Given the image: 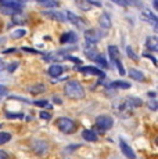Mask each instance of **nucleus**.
Returning <instances> with one entry per match:
<instances>
[{"instance_id":"f257e3e1","label":"nucleus","mask_w":158,"mask_h":159,"mask_svg":"<svg viewBox=\"0 0 158 159\" xmlns=\"http://www.w3.org/2000/svg\"><path fill=\"white\" fill-rule=\"evenodd\" d=\"M143 104L142 100L139 98H135V97H128L125 100H119L118 102H115L114 108H115V112L121 116H129L132 114V111L136 108V107H140Z\"/></svg>"},{"instance_id":"f03ea898","label":"nucleus","mask_w":158,"mask_h":159,"mask_svg":"<svg viewBox=\"0 0 158 159\" xmlns=\"http://www.w3.org/2000/svg\"><path fill=\"white\" fill-rule=\"evenodd\" d=\"M64 93H65V96H68L69 98L79 100V98H83L85 97V89L78 80H69V82H67V84L64 86Z\"/></svg>"},{"instance_id":"7ed1b4c3","label":"nucleus","mask_w":158,"mask_h":159,"mask_svg":"<svg viewBox=\"0 0 158 159\" xmlns=\"http://www.w3.org/2000/svg\"><path fill=\"white\" fill-rule=\"evenodd\" d=\"M112 125H114V120H112V118L108 115H100V116H97V119H96V127L101 131V133L110 130L112 127Z\"/></svg>"},{"instance_id":"20e7f679","label":"nucleus","mask_w":158,"mask_h":159,"mask_svg":"<svg viewBox=\"0 0 158 159\" xmlns=\"http://www.w3.org/2000/svg\"><path fill=\"white\" fill-rule=\"evenodd\" d=\"M57 126H58V129L63 131V133L65 134H69V133H74L75 131V122L72 120V119L69 118H60L58 120H57Z\"/></svg>"},{"instance_id":"39448f33","label":"nucleus","mask_w":158,"mask_h":159,"mask_svg":"<svg viewBox=\"0 0 158 159\" xmlns=\"http://www.w3.org/2000/svg\"><path fill=\"white\" fill-rule=\"evenodd\" d=\"M32 149L36 155H44L49 151V144L44 140H35L32 141Z\"/></svg>"},{"instance_id":"423d86ee","label":"nucleus","mask_w":158,"mask_h":159,"mask_svg":"<svg viewBox=\"0 0 158 159\" xmlns=\"http://www.w3.org/2000/svg\"><path fill=\"white\" fill-rule=\"evenodd\" d=\"M79 72H82L83 75H92V76H99V78H103L104 79L105 73L103 71H100L99 68H96V66H81L79 68Z\"/></svg>"},{"instance_id":"0eeeda50","label":"nucleus","mask_w":158,"mask_h":159,"mask_svg":"<svg viewBox=\"0 0 158 159\" xmlns=\"http://www.w3.org/2000/svg\"><path fill=\"white\" fill-rule=\"evenodd\" d=\"M100 38H101V35L99 33V30H96V29H87V30H85V39L87 40V43H89V44L97 43V42L100 40Z\"/></svg>"},{"instance_id":"6e6552de","label":"nucleus","mask_w":158,"mask_h":159,"mask_svg":"<svg viewBox=\"0 0 158 159\" xmlns=\"http://www.w3.org/2000/svg\"><path fill=\"white\" fill-rule=\"evenodd\" d=\"M65 18H67V21H69V22H72V24H75L77 26H85V22L82 21V18H79V17H77L74 13H71V11H65Z\"/></svg>"},{"instance_id":"1a4fd4ad","label":"nucleus","mask_w":158,"mask_h":159,"mask_svg":"<svg viewBox=\"0 0 158 159\" xmlns=\"http://www.w3.org/2000/svg\"><path fill=\"white\" fill-rule=\"evenodd\" d=\"M43 15H46V17L51 18V20H54V21H60V22L67 21L65 14H64V13H58V11H43Z\"/></svg>"},{"instance_id":"9d476101","label":"nucleus","mask_w":158,"mask_h":159,"mask_svg":"<svg viewBox=\"0 0 158 159\" xmlns=\"http://www.w3.org/2000/svg\"><path fill=\"white\" fill-rule=\"evenodd\" d=\"M119 145H121V149H122L123 155H125L126 158H129V159H135V158H136V154L133 152V149L130 148V147L122 139H121V141H119Z\"/></svg>"},{"instance_id":"9b49d317","label":"nucleus","mask_w":158,"mask_h":159,"mask_svg":"<svg viewBox=\"0 0 158 159\" xmlns=\"http://www.w3.org/2000/svg\"><path fill=\"white\" fill-rule=\"evenodd\" d=\"M63 71H64V68L60 64H53V65H50V68H49V75H50L51 78H58L63 73Z\"/></svg>"},{"instance_id":"f8f14e48","label":"nucleus","mask_w":158,"mask_h":159,"mask_svg":"<svg viewBox=\"0 0 158 159\" xmlns=\"http://www.w3.org/2000/svg\"><path fill=\"white\" fill-rule=\"evenodd\" d=\"M82 137H83L85 141H97V139H99V136H97V133L95 130H83V133H82Z\"/></svg>"},{"instance_id":"ddd939ff","label":"nucleus","mask_w":158,"mask_h":159,"mask_svg":"<svg viewBox=\"0 0 158 159\" xmlns=\"http://www.w3.org/2000/svg\"><path fill=\"white\" fill-rule=\"evenodd\" d=\"M61 43H75L77 42V35L74 32H65L60 39Z\"/></svg>"},{"instance_id":"4468645a","label":"nucleus","mask_w":158,"mask_h":159,"mask_svg":"<svg viewBox=\"0 0 158 159\" xmlns=\"http://www.w3.org/2000/svg\"><path fill=\"white\" fill-rule=\"evenodd\" d=\"M99 24H100V26H101L103 29H110V28H111V20H110V15L104 13V14L101 15V17H100Z\"/></svg>"},{"instance_id":"2eb2a0df","label":"nucleus","mask_w":158,"mask_h":159,"mask_svg":"<svg viewBox=\"0 0 158 159\" xmlns=\"http://www.w3.org/2000/svg\"><path fill=\"white\" fill-rule=\"evenodd\" d=\"M129 76L132 79H135V80H137V82H144L146 80V78H144V75L140 72V71H137V69H135V68H130L129 69Z\"/></svg>"},{"instance_id":"dca6fc26","label":"nucleus","mask_w":158,"mask_h":159,"mask_svg":"<svg viewBox=\"0 0 158 159\" xmlns=\"http://www.w3.org/2000/svg\"><path fill=\"white\" fill-rule=\"evenodd\" d=\"M146 44H147V48L151 51H157L158 50V42L154 36H148L146 39Z\"/></svg>"},{"instance_id":"f3484780","label":"nucleus","mask_w":158,"mask_h":159,"mask_svg":"<svg viewBox=\"0 0 158 159\" xmlns=\"http://www.w3.org/2000/svg\"><path fill=\"white\" fill-rule=\"evenodd\" d=\"M28 90L31 94H40L46 91V86L43 83H38V84H33V86H29Z\"/></svg>"},{"instance_id":"a211bd4d","label":"nucleus","mask_w":158,"mask_h":159,"mask_svg":"<svg viewBox=\"0 0 158 159\" xmlns=\"http://www.w3.org/2000/svg\"><path fill=\"white\" fill-rule=\"evenodd\" d=\"M2 7H21V0H0Z\"/></svg>"},{"instance_id":"6ab92c4d","label":"nucleus","mask_w":158,"mask_h":159,"mask_svg":"<svg viewBox=\"0 0 158 159\" xmlns=\"http://www.w3.org/2000/svg\"><path fill=\"white\" fill-rule=\"evenodd\" d=\"M77 4L79 8H82L83 11H89L90 8H93V4L89 0H77Z\"/></svg>"},{"instance_id":"aec40b11","label":"nucleus","mask_w":158,"mask_h":159,"mask_svg":"<svg viewBox=\"0 0 158 159\" xmlns=\"http://www.w3.org/2000/svg\"><path fill=\"white\" fill-rule=\"evenodd\" d=\"M3 14H7V15H14V14H18L21 13V7H2L0 8Z\"/></svg>"},{"instance_id":"412c9836","label":"nucleus","mask_w":158,"mask_h":159,"mask_svg":"<svg viewBox=\"0 0 158 159\" xmlns=\"http://www.w3.org/2000/svg\"><path fill=\"white\" fill-rule=\"evenodd\" d=\"M85 54L87 56V58H90V60H95V58L99 56V51H97L95 47H86V48H85Z\"/></svg>"},{"instance_id":"4be33fe9","label":"nucleus","mask_w":158,"mask_h":159,"mask_svg":"<svg viewBox=\"0 0 158 159\" xmlns=\"http://www.w3.org/2000/svg\"><path fill=\"white\" fill-rule=\"evenodd\" d=\"M112 87H118V89H130L129 82H123V80H115L111 83Z\"/></svg>"},{"instance_id":"5701e85b","label":"nucleus","mask_w":158,"mask_h":159,"mask_svg":"<svg viewBox=\"0 0 158 159\" xmlns=\"http://www.w3.org/2000/svg\"><path fill=\"white\" fill-rule=\"evenodd\" d=\"M108 53H110V57L112 61H115L119 56V51H118L117 46H108Z\"/></svg>"},{"instance_id":"b1692460","label":"nucleus","mask_w":158,"mask_h":159,"mask_svg":"<svg viewBox=\"0 0 158 159\" xmlns=\"http://www.w3.org/2000/svg\"><path fill=\"white\" fill-rule=\"evenodd\" d=\"M36 2H39L42 6H44V7H57V6H58L57 0H36Z\"/></svg>"},{"instance_id":"393cba45","label":"nucleus","mask_w":158,"mask_h":159,"mask_svg":"<svg viewBox=\"0 0 158 159\" xmlns=\"http://www.w3.org/2000/svg\"><path fill=\"white\" fill-rule=\"evenodd\" d=\"M143 15H144L146 18H148L147 21H150V22L153 24L154 26L157 25V17H156V15H154L153 13H151V11H148V10H147V11H143Z\"/></svg>"},{"instance_id":"a878e982","label":"nucleus","mask_w":158,"mask_h":159,"mask_svg":"<svg viewBox=\"0 0 158 159\" xmlns=\"http://www.w3.org/2000/svg\"><path fill=\"white\" fill-rule=\"evenodd\" d=\"M10 140H11V134L10 133H6V131H2V133H0V145L8 143Z\"/></svg>"},{"instance_id":"bb28decb","label":"nucleus","mask_w":158,"mask_h":159,"mask_svg":"<svg viewBox=\"0 0 158 159\" xmlns=\"http://www.w3.org/2000/svg\"><path fill=\"white\" fill-rule=\"evenodd\" d=\"M93 61H96V62L99 64L100 66H103V68H107V66H108V65H107V61H105V58L103 57L101 54H99V56H97V57H96Z\"/></svg>"},{"instance_id":"cd10ccee","label":"nucleus","mask_w":158,"mask_h":159,"mask_svg":"<svg viewBox=\"0 0 158 159\" xmlns=\"http://www.w3.org/2000/svg\"><path fill=\"white\" fill-rule=\"evenodd\" d=\"M25 33H26L25 29H17V30H14V32L11 33V38L13 39H20V38H22V36H25Z\"/></svg>"},{"instance_id":"c85d7f7f","label":"nucleus","mask_w":158,"mask_h":159,"mask_svg":"<svg viewBox=\"0 0 158 159\" xmlns=\"http://www.w3.org/2000/svg\"><path fill=\"white\" fill-rule=\"evenodd\" d=\"M126 54H128V57L132 58L133 61L137 60V57L135 56V53H133V50H132V47H130V46H128V47H126Z\"/></svg>"},{"instance_id":"c756f323","label":"nucleus","mask_w":158,"mask_h":159,"mask_svg":"<svg viewBox=\"0 0 158 159\" xmlns=\"http://www.w3.org/2000/svg\"><path fill=\"white\" fill-rule=\"evenodd\" d=\"M115 64H117V68H118V71H119L121 75H125V69H123V66H122V64H121V61L118 60H115Z\"/></svg>"},{"instance_id":"7c9ffc66","label":"nucleus","mask_w":158,"mask_h":159,"mask_svg":"<svg viewBox=\"0 0 158 159\" xmlns=\"http://www.w3.org/2000/svg\"><path fill=\"white\" fill-rule=\"evenodd\" d=\"M39 116H40V118L43 119V120H49V119L51 118V115L49 114V112H46V111H42L40 114H39Z\"/></svg>"},{"instance_id":"2f4dec72","label":"nucleus","mask_w":158,"mask_h":159,"mask_svg":"<svg viewBox=\"0 0 158 159\" xmlns=\"http://www.w3.org/2000/svg\"><path fill=\"white\" fill-rule=\"evenodd\" d=\"M35 105H38V107H46V108H51V105H49L47 101H35Z\"/></svg>"},{"instance_id":"473e14b6","label":"nucleus","mask_w":158,"mask_h":159,"mask_svg":"<svg viewBox=\"0 0 158 159\" xmlns=\"http://www.w3.org/2000/svg\"><path fill=\"white\" fill-rule=\"evenodd\" d=\"M22 51H29L31 54H40V51L33 50V48H29V47H22Z\"/></svg>"},{"instance_id":"72a5a7b5","label":"nucleus","mask_w":158,"mask_h":159,"mask_svg":"<svg viewBox=\"0 0 158 159\" xmlns=\"http://www.w3.org/2000/svg\"><path fill=\"white\" fill-rule=\"evenodd\" d=\"M125 2V4H132V6H140V3L137 2V0H123Z\"/></svg>"},{"instance_id":"f704fd0d","label":"nucleus","mask_w":158,"mask_h":159,"mask_svg":"<svg viewBox=\"0 0 158 159\" xmlns=\"http://www.w3.org/2000/svg\"><path fill=\"white\" fill-rule=\"evenodd\" d=\"M8 93V90H7V87L6 86H3V84H0V96H6V94Z\"/></svg>"},{"instance_id":"c9c22d12","label":"nucleus","mask_w":158,"mask_h":159,"mask_svg":"<svg viewBox=\"0 0 158 159\" xmlns=\"http://www.w3.org/2000/svg\"><path fill=\"white\" fill-rule=\"evenodd\" d=\"M17 66H18V62H13L10 66H8V72H14L17 69Z\"/></svg>"},{"instance_id":"e433bc0d","label":"nucleus","mask_w":158,"mask_h":159,"mask_svg":"<svg viewBox=\"0 0 158 159\" xmlns=\"http://www.w3.org/2000/svg\"><path fill=\"white\" fill-rule=\"evenodd\" d=\"M0 159H10V157H8V154L6 151H2V149H0Z\"/></svg>"},{"instance_id":"4c0bfd02","label":"nucleus","mask_w":158,"mask_h":159,"mask_svg":"<svg viewBox=\"0 0 158 159\" xmlns=\"http://www.w3.org/2000/svg\"><path fill=\"white\" fill-rule=\"evenodd\" d=\"M7 118H24L22 114H7Z\"/></svg>"},{"instance_id":"58836bf2","label":"nucleus","mask_w":158,"mask_h":159,"mask_svg":"<svg viewBox=\"0 0 158 159\" xmlns=\"http://www.w3.org/2000/svg\"><path fill=\"white\" fill-rule=\"evenodd\" d=\"M110 2H114V3H117V4H119V6H125V2H123V0H110Z\"/></svg>"},{"instance_id":"ea45409f","label":"nucleus","mask_w":158,"mask_h":159,"mask_svg":"<svg viewBox=\"0 0 158 159\" xmlns=\"http://www.w3.org/2000/svg\"><path fill=\"white\" fill-rule=\"evenodd\" d=\"M150 107H151V109H153V111H156V109H157V102L156 101H151L150 102Z\"/></svg>"},{"instance_id":"a19ab883","label":"nucleus","mask_w":158,"mask_h":159,"mask_svg":"<svg viewBox=\"0 0 158 159\" xmlns=\"http://www.w3.org/2000/svg\"><path fill=\"white\" fill-rule=\"evenodd\" d=\"M4 66H6L4 61H3V60H2V58H0V71H2V69H4Z\"/></svg>"},{"instance_id":"79ce46f5","label":"nucleus","mask_w":158,"mask_h":159,"mask_svg":"<svg viewBox=\"0 0 158 159\" xmlns=\"http://www.w3.org/2000/svg\"><path fill=\"white\" fill-rule=\"evenodd\" d=\"M6 54H11V53H16V48H8V50L4 51Z\"/></svg>"},{"instance_id":"37998d69","label":"nucleus","mask_w":158,"mask_h":159,"mask_svg":"<svg viewBox=\"0 0 158 159\" xmlns=\"http://www.w3.org/2000/svg\"><path fill=\"white\" fill-rule=\"evenodd\" d=\"M54 102H57V104H61V100L60 98H57V96L54 97Z\"/></svg>"},{"instance_id":"c03bdc74","label":"nucleus","mask_w":158,"mask_h":159,"mask_svg":"<svg viewBox=\"0 0 158 159\" xmlns=\"http://www.w3.org/2000/svg\"><path fill=\"white\" fill-rule=\"evenodd\" d=\"M148 96H150L151 98H154V97H156V93H148Z\"/></svg>"}]
</instances>
